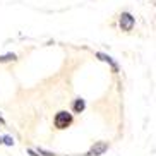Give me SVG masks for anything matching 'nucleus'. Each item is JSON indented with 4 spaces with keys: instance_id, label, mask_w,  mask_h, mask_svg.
I'll return each mask as SVG.
<instances>
[{
    "instance_id": "nucleus-1",
    "label": "nucleus",
    "mask_w": 156,
    "mask_h": 156,
    "mask_svg": "<svg viewBox=\"0 0 156 156\" xmlns=\"http://www.w3.org/2000/svg\"><path fill=\"white\" fill-rule=\"evenodd\" d=\"M72 120H74V117H72V113H70V112L62 110V112H58V113L53 117V125H55L58 130H62V129L69 127V125L72 124Z\"/></svg>"
},
{
    "instance_id": "nucleus-2",
    "label": "nucleus",
    "mask_w": 156,
    "mask_h": 156,
    "mask_svg": "<svg viewBox=\"0 0 156 156\" xmlns=\"http://www.w3.org/2000/svg\"><path fill=\"white\" fill-rule=\"evenodd\" d=\"M119 24H120L122 31H132V28L136 26V17L130 12H122L119 19Z\"/></svg>"
},
{
    "instance_id": "nucleus-3",
    "label": "nucleus",
    "mask_w": 156,
    "mask_h": 156,
    "mask_svg": "<svg viewBox=\"0 0 156 156\" xmlns=\"http://www.w3.org/2000/svg\"><path fill=\"white\" fill-rule=\"evenodd\" d=\"M108 147H110V146H108V142L98 141V142H94V144H93V147L86 153V156H100V154H103Z\"/></svg>"
},
{
    "instance_id": "nucleus-4",
    "label": "nucleus",
    "mask_w": 156,
    "mask_h": 156,
    "mask_svg": "<svg viewBox=\"0 0 156 156\" xmlns=\"http://www.w3.org/2000/svg\"><path fill=\"white\" fill-rule=\"evenodd\" d=\"M96 57L101 60V62H106V64L110 65V67H112V70H113L115 74H117V72L120 70V69H119V64H117V60H113L110 55H108V53H103V51H98V53H96Z\"/></svg>"
},
{
    "instance_id": "nucleus-5",
    "label": "nucleus",
    "mask_w": 156,
    "mask_h": 156,
    "mask_svg": "<svg viewBox=\"0 0 156 156\" xmlns=\"http://www.w3.org/2000/svg\"><path fill=\"white\" fill-rule=\"evenodd\" d=\"M86 110V101L83 100V98H76L72 103V112L74 113H81V112Z\"/></svg>"
},
{
    "instance_id": "nucleus-6",
    "label": "nucleus",
    "mask_w": 156,
    "mask_h": 156,
    "mask_svg": "<svg viewBox=\"0 0 156 156\" xmlns=\"http://www.w3.org/2000/svg\"><path fill=\"white\" fill-rule=\"evenodd\" d=\"M17 58L16 53H5V55H0V64H5V62H14Z\"/></svg>"
},
{
    "instance_id": "nucleus-7",
    "label": "nucleus",
    "mask_w": 156,
    "mask_h": 156,
    "mask_svg": "<svg viewBox=\"0 0 156 156\" xmlns=\"http://www.w3.org/2000/svg\"><path fill=\"white\" fill-rule=\"evenodd\" d=\"M38 154L40 156H58V154H55V153H51V151H45L43 147H38Z\"/></svg>"
},
{
    "instance_id": "nucleus-8",
    "label": "nucleus",
    "mask_w": 156,
    "mask_h": 156,
    "mask_svg": "<svg viewBox=\"0 0 156 156\" xmlns=\"http://www.w3.org/2000/svg\"><path fill=\"white\" fill-rule=\"evenodd\" d=\"M2 142L7 144V146H12V144H14V139L10 137V136H4V137H2Z\"/></svg>"
},
{
    "instance_id": "nucleus-9",
    "label": "nucleus",
    "mask_w": 156,
    "mask_h": 156,
    "mask_svg": "<svg viewBox=\"0 0 156 156\" xmlns=\"http://www.w3.org/2000/svg\"><path fill=\"white\" fill-rule=\"evenodd\" d=\"M28 153L31 156H40V154H38V151H34V149H28Z\"/></svg>"
},
{
    "instance_id": "nucleus-10",
    "label": "nucleus",
    "mask_w": 156,
    "mask_h": 156,
    "mask_svg": "<svg viewBox=\"0 0 156 156\" xmlns=\"http://www.w3.org/2000/svg\"><path fill=\"white\" fill-rule=\"evenodd\" d=\"M0 124H2V125H4V124H5V120H4V119H2V115H0Z\"/></svg>"
},
{
    "instance_id": "nucleus-11",
    "label": "nucleus",
    "mask_w": 156,
    "mask_h": 156,
    "mask_svg": "<svg viewBox=\"0 0 156 156\" xmlns=\"http://www.w3.org/2000/svg\"><path fill=\"white\" fill-rule=\"evenodd\" d=\"M0 144H2V137H0Z\"/></svg>"
}]
</instances>
